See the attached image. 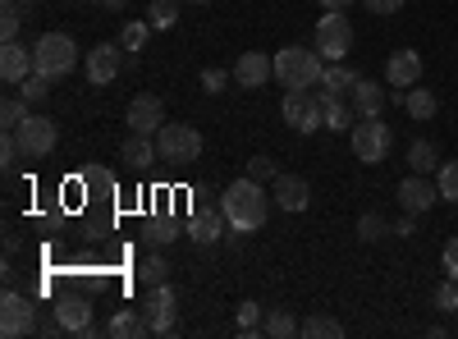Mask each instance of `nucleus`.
Instances as JSON below:
<instances>
[{
  "label": "nucleus",
  "instance_id": "4be33fe9",
  "mask_svg": "<svg viewBox=\"0 0 458 339\" xmlns=\"http://www.w3.org/2000/svg\"><path fill=\"white\" fill-rule=\"evenodd\" d=\"M120 161H124L129 170H147V165H157V161H161V157H157V138L133 133V138L120 147Z\"/></svg>",
  "mask_w": 458,
  "mask_h": 339
},
{
  "label": "nucleus",
  "instance_id": "412c9836",
  "mask_svg": "<svg viewBox=\"0 0 458 339\" xmlns=\"http://www.w3.org/2000/svg\"><path fill=\"white\" fill-rule=\"evenodd\" d=\"M358 124V110L344 101V97H321V129L330 133H353Z\"/></svg>",
  "mask_w": 458,
  "mask_h": 339
},
{
  "label": "nucleus",
  "instance_id": "ea45409f",
  "mask_svg": "<svg viewBox=\"0 0 458 339\" xmlns=\"http://www.w3.org/2000/svg\"><path fill=\"white\" fill-rule=\"evenodd\" d=\"M248 174H252L257 183L276 179V161H271V157H252V161H248Z\"/></svg>",
  "mask_w": 458,
  "mask_h": 339
},
{
  "label": "nucleus",
  "instance_id": "a211bd4d",
  "mask_svg": "<svg viewBox=\"0 0 458 339\" xmlns=\"http://www.w3.org/2000/svg\"><path fill=\"white\" fill-rule=\"evenodd\" d=\"M386 101H390V92L380 88V83H371V79H358V83L349 88V106L358 110V120L380 115V110H386Z\"/></svg>",
  "mask_w": 458,
  "mask_h": 339
},
{
  "label": "nucleus",
  "instance_id": "393cba45",
  "mask_svg": "<svg viewBox=\"0 0 458 339\" xmlns=\"http://www.w3.org/2000/svg\"><path fill=\"white\" fill-rule=\"evenodd\" d=\"M408 165H412V174H431V170H440V152H436V142L417 138V142L408 147Z\"/></svg>",
  "mask_w": 458,
  "mask_h": 339
},
{
  "label": "nucleus",
  "instance_id": "39448f33",
  "mask_svg": "<svg viewBox=\"0 0 458 339\" xmlns=\"http://www.w3.org/2000/svg\"><path fill=\"white\" fill-rule=\"evenodd\" d=\"M317 51L330 64H339L344 55L353 51V23H349V14H344V10L321 14V23H317Z\"/></svg>",
  "mask_w": 458,
  "mask_h": 339
},
{
  "label": "nucleus",
  "instance_id": "bb28decb",
  "mask_svg": "<svg viewBox=\"0 0 458 339\" xmlns=\"http://www.w3.org/2000/svg\"><path fill=\"white\" fill-rule=\"evenodd\" d=\"M165 275H170V261H165L161 252H151V257H142V261H138V284H142V289L165 284Z\"/></svg>",
  "mask_w": 458,
  "mask_h": 339
},
{
  "label": "nucleus",
  "instance_id": "a18cd8bd",
  "mask_svg": "<svg viewBox=\"0 0 458 339\" xmlns=\"http://www.w3.org/2000/svg\"><path fill=\"white\" fill-rule=\"evenodd\" d=\"M321 5H326V10H349L353 0H321Z\"/></svg>",
  "mask_w": 458,
  "mask_h": 339
},
{
  "label": "nucleus",
  "instance_id": "37998d69",
  "mask_svg": "<svg viewBox=\"0 0 458 339\" xmlns=\"http://www.w3.org/2000/svg\"><path fill=\"white\" fill-rule=\"evenodd\" d=\"M362 5L371 10V14H394V10H403L408 0H362Z\"/></svg>",
  "mask_w": 458,
  "mask_h": 339
},
{
  "label": "nucleus",
  "instance_id": "49530a36",
  "mask_svg": "<svg viewBox=\"0 0 458 339\" xmlns=\"http://www.w3.org/2000/svg\"><path fill=\"white\" fill-rule=\"evenodd\" d=\"M101 5H106V10H124V5H129V0H101Z\"/></svg>",
  "mask_w": 458,
  "mask_h": 339
},
{
  "label": "nucleus",
  "instance_id": "c85d7f7f",
  "mask_svg": "<svg viewBox=\"0 0 458 339\" xmlns=\"http://www.w3.org/2000/svg\"><path fill=\"white\" fill-rule=\"evenodd\" d=\"M183 230H179V220H147V230H142V239L151 243V248H165V243H174Z\"/></svg>",
  "mask_w": 458,
  "mask_h": 339
},
{
  "label": "nucleus",
  "instance_id": "f257e3e1",
  "mask_svg": "<svg viewBox=\"0 0 458 339\" xmlns=\"http://www.w3.org/2000/svg\"><path fill=\"white\" fill-rule=\"evenodd\" d=\"M271 193L248 174V179H234L225 188V198H220V207H225V220L234 225V234H252V230H261L266 225V216H271Z\"/></svg>",
  "mask_w": 458,
  "mask_h": 339
},
{
  "label": "nucleus",
  "instance_id": "b1692460",
  "mask_svg": "<svg viewBox=\"0 0 458 339\" xmlns=\"http://www.w3.org/2000/svg\"><path fill=\"white\" fill-rule=\"evenodd\" d=\"M353 83H358V73L339 60V64H330V69L321 73V97H349Z\"/></svg>",
  "mask_w": 458,
  "mask_h": 339
},
{
  "label": "nucleus",
  "instance_id": "0eeeda50",
  "mask_svg": "<svg viewBox=\"0 0 458 339\" xmlns=\"http://www.w3.org/2000/svg\"><path fill=\"white\" fill-rule=\"evenodd\" d=\"M37 326V308H32V298H23L14 284L5 289V298H0V335L5 339H23V335H32Z\"/></svg>",
  "mask_w": 458,
  "mask_h": 339
},
{
  "label": "nucleus",
  "instance_id": "f03ea898",
  "mask_svg": "<svg viewBox=\"0 0 458 339\" xmlns=\"http://www.w3.org/2000/svg\"><path fill=\"white\" fill-rule=\"evenodd\" d=\"M321 73H326L321 51H308V47H284V51L276 55V79H280L289 92H308V88H317V83H321Z\"/></svg>",
  "mask_w": 458,
  "mask_h": 339
},
{
  "label": "nucleus",
  "instance_id": "f8f14e48",
  "mask_svg": "<svg viewBox=\"0 0 458 339\" xmlns=\"http://www.w3.org/2000/svg\"><path fill=\"white\" fill-rule=\"evenodd\" d=\"M183 234L193 239L198 248L220 243V234H225V207H198V211H193V220L183 225Z\"/></svg>",
  "mask_w": 458,
  "mask_h": 339
},
{
  "label": "nucleus",
  "instance_id": "20e7f679",
  "mask_svg": "<svg viewBox=\"0 0 458 339\" xmlns=\"http://www.w3.org/2000/svg\"><path fill=\"white\" fill-rule=\"evenodd\" d=\"M157 157H161V165H193L202 157V133L193 124H161Z\"/></svg>",
  "mask_w": 458,
  "mask_h": 339
},
{
  "label": "nucleus",
  "instance_id": "1a4fd4ad",
  "mask_svg": "<svg viewBox=\"0 0 458 339\" xmlns=\"http://www.w3.org/2000/svg\"><path fill=\"white\" fill-rule=\"evenodd\" d=\"M280 115L293 133H317L321 129V97H312V88L308 92H284Z\"/></svg>",
  "mask_w": 458,
  "mask_h": 339
},
{
  "label": "nucleus",
  "instance_id": "5701e85b",
  "mask_svg": "<svg viewBox=\"0 0 458 339\" xmlns=\"http://www.w3.org/2000/svg\"><path fill=\"white\" fill-rule=\"evenodd\" d=\"M106 335L110 339H142V335H151V326H147L142 312H114L106 321Z\"/></svg>",
  "mask_w": 458,
  "mask_h": 339
},
{
  "label": "nucleus",
  "instance_id": "2f4dec72",
  "mask_svg": "<svg viewBox=\"0 0 458 339\" xmlns=\"http://www.w3.org/2000/svg\"><path fill=\"white\" fill-rule=\"evenodd\" d=\"M23 5L19 0H5V10H0V42H19V28H23Z\"/></svg>",
  "mask_w": 458,
  "mask_h": 339
},
{
  "label": "nucleus",
  "instance_id": "423d86ee",
  "mask_svg": "<svg viewBox=\"0 0 458 339\" xmlns=\"http://www.w3.org/2000/svg\"><path fill=\"white\" fill-rule=\"evenodd\" d=\"M390 124H380V115H371V120H358L353 124V157L362 161V165H380L390 157Z\"/></svg>",
  "mask_w": 458,
  "mask_h": 339
},
{
  "label": "nucleus",
  "instance_id": "dca6fc26",
  "mask_svg": "<svg viewBox=\"0 0 458 339\" xmlns=\"http://www.w3.org/2000/svg\"><path fill=\"white\" fill-rule=\"evenodd\" d=\"M120 64H124V47H110V42L92 47L88 51V83L92 88H106L114 73H120Z\"/></svg>",
  "mask_w": 458,
  "mask_h": 339
},
{
  "label": "nucleus",
  "instance_id": "e433bc0d",
  "mask_svg": "<svg viewBox=\"0 0 458 339\" xmlns=\"http://www.w3.org/2000/svg\"><path fill=\"white\" fill-rule=\"evenodd\" d=\"M51 83H55V79H47V73H37V69H32L28 79L19 83V92H23L28 101H47V97H51Z\"/></svg>",
  "mask_w": 458,
  "mask_h": 339
},
{
  "label": "nucleus",
  "instance_id": "58836bf2",
  "mask_svg": "<svg viewBox=\"0 0 458 339\" xmlns=\"http://www.w3.org/2000/svg\"><path fill=\"white\" fill-rule=\"evenodd\" d=\"M261 330V308L257 303H243L239 308V335H257Z\"/></svg>",
  "mask_w": 458,
  "mask_h": 339
},
{
  "label": "nucleus",
  "instance_id": "f704fd0d",
  "mask_svg": "<svg viewBox=\"0 0 458 339\" xmlns=\"http://www.w3.org/2000/svg\"><path fill=\"white\" fill-rule=\"evenodd\" d=\"M436 188H440V202H458V161H445L436 170Z\"/></svg>",
  "mask_w": 458,
  "mask_h": 339
},
{
  "label": "nucleus",
  "instance_id": "ddd939ff",
  "mask_svg": "<svg viewBox=\"0 0 458 339\" xmlns=\"http://www.w3.org/2000/svg\"><path fill=\"white\" fill-rule=\"evenodd\" d=\"M276 79V60L271 55H261V51H243L234 60V83L239 88H266Z\"/></svg>",
  "mask_w": 458,
  "mask_h": 339
},
{
  "label": "nucleus",
  "instance_id": "7c9ffc66",
  "mask_svg": "<svg viewBox=\"0 0 458 339\" xmlns=\"http://www.w3.org/2000/svg\"><path fill=\"white\" fill-rule=\"evenodd\" d=\"M431 303H436V312H445V317H454L458 312V280L449 275V280H440L436 289H431Z\"/></svg>",
  "mask_w": 458,
  "mask_h": 339
},
{
  "label": "nucleus",
  "instance_id": "473e14b6",
  "mask_svg": "<svg viewBox=\"0 0 458 339\" xmlns=\"http://www.w3.org/2000/svg\"><path fill=\"white\" fill-rule=\"evenodd\" d=\"M386 234H390L386 216H376V211H362V216H358V239H362V243H376V239H386Z\"/></svg>",
  "mask_w": 458,
  "mask_h": 339
},
{
  "label": "nucleus",
  "instance_id": "72a5a7b5",
  "mask_svg": "<svg viewBox=\"0 0 458 339\" xmlns=\"http://www.w3.org/2000/svg\"><path fill=\"white\" fill-rule=\"evenodd\" d=\"M147 37H151V23H124V28H120V47L138 60V51L147 47Z\"/></svg>",
  "mask_w": 458,
  "mask_h": 339
},
{
  "label": "nucleus",
  "instance_id": "79ce46f5",
  "mask_svg": "<svg viewBox=\"0 0 458 339\" xmlns=\"http://www.w3.org/2000/svg\"><path fill=\"white\" fill-rule=\"evenodd\" d=\"M440 261H445V275H454V280H458V239H449V243H445Z\"/></svg>",
  "mask_w": 458,
  "mask_h": 339
},
{
  "label": "nucleus",
  "instance_id": "7ed1b4c3",
  "mask_svg": "<svg viewBox=\"0 0 458 339\" xmlns=\"http://www.w3.org/2000/svg\"><path fill=\"white\" fill-rule=\"evenodd\" d=\"M32 60H37V73L47 79H64V73L79 64V47H73L69 32H47L32 42Z\"/></svg>",
  "mask_w": 458,
  "mask_h": 339
},
{
  "label": "nucleus",
  "instance_id": "2eb2a0df",
  "mask_svg": "<svg viewBox=\"0 0 458 339\" xmlns=\"http://www.w3.org/2000/svg\"><path fill=\"white\" fill-rule=\"evenodd\" d=\"M431 202H440V188H436L427 174H408V179L399 183V207H403V211L422 216V211H431Z\"/></svg>",
  "mask_w": 458,
  "mask_h": 339
},
{
  "label": "nucleus",
  "instance_id": "c03bdc74",
  "mask_svg": "<svg viewBox=\"0 0 458 339\" xmlns=\"http://www.w3.org/2000/svg\"><path fill=\"white\" fill-rule=\"evenodd\" d=\"M394 234H399V239H408V234H417V216H412V211H403V220L394 225Z\"/></svg>",
  "mask_w": 458,
  "mask_h": 339
},
{
  "label": "nucleus",
  "instance_id": "c9c22d12",
  "mask_svg": "<svg viewBox=\"0 0 458 339\" xmlns=\"http://www.w3.org/2000/svg\"><path fill=\"white\" fill-rule=\"evenodd\" d=\"M28 120V97H5L0 101V124L5 129H19Z\"/></svg>",
  "mask_w": 458,
  "mask_h": 339
},
{
  "label": "nucleus",
  "instance_id": "de8ad7c7",
  "mask_svg": "<svg viewBox=\"0 0 458 339\" xmlns=\"http://www.w3.org/2000/svg\"><path fill=\"white\" fill-rule=\"evenodd\" d=\"M19 5H32V0H19Z\"/></svg>",
  "mask_w": 458,
  "mask_h": 339
},
{
  "label": "nucleus",
  "instance_id": "9d476101",
  "mask_svg": "<svg viewBox=\"0 0 458 339\" xmlns=\"http://www.w3.org/2000/svg\"><path fill=\"white\" fill-rule=\"evenodd\" d=\"M14 133H19V147H23L28 161L51 157V152H55V138H60V133H55V120H47V115H28Z\"/></svg>",
  "mask_w": 458,
  "mask_h": 339
},
{
  "label": "nucleus",
  "instance_id": "cd10ccee",
  "mask_svg": "<svg viewBox=\"0 0 458 339\" xmlns=\"http://www.w3.org/2000/svg\"><path fill=\"white\" fill-rule=\"evenodd\" d=\"M261 335H271V339H289V335H298V321H293L284 308H276V312H266V317H261Z\"/></svg>",
  "mask_w": 458,
  "mask_h": 339
},
{
  "label": "nucleus",
  "instance_id": "9b49d317",
  "mask_svg": "<svg viewBox=\"0 0 458 339\" xmlns=\"http://www.w3.org/2000/svg\"><path fill=\"white\" fill-rule=\"evenodd\" d=\"M161 124H165V101H161V97L142 92V97H133V101H129V129H133V133L157 138V133H161Z\"/></svg>",
  "mask_w": 458,
  "mask_h": 339
},
{
  "label": "nucleus",
  "instance_id": "6ab92c4d",
  "mask_svg": "<svg viewBox=\"0 0 458 339\" xmlns=\"http://www.w3.org/2000/svg\"><path fill=\"white\" fill-rule=\"evenodd\" d=\"M32 69H37V60H32V51L23 42H5V47H0V79H5V83H23Z\"/></svg>",
  "mask_w": 458,
  "mask_h": 339
},
{
  "label": "nucleus",
  "instance_id": "aec40b11",
  "mask_svg": "<svg viewBox=\"0 0 458 339\" xmlns=\"http://www.w3.org/2000/svg\"><path fill=\"white\" fill-rule=\"evenodd\" d=\"M386 79H390V88H417V79H422V55L417 51H394L390 64H386Z\"/></svg>",
  "mask_w": 458,
  "mask_h": 339
},
{
  "label": "nucleus",
  "instance_id": "f3484780",
  "mask_svg": "<svg viewBox=\"0 0 458 339\" xmlns=\"http://www.w3.org/2000/svg\"><path fill=\"white\" fill-rule=\"evenodd\" d=\"M271 198H276V207H284V211H308L312 188H308V179H298V174H276Z\"/></svg>",
  "mask_w": 458,
  "mask_h": 339
},
{
  "label": "nucleus",
  "instance_id": "c756f323",
  "mask_svg": "<svg viewBox=\"0 0 458 339\" xmlns=\"http://www.w3.org/2000/svg\"><path fill=\"white\" fill-rule=\"evenodd\" d=\"M298 335H312V339H339V335H344V326H339L335 317H321V312H317V317H308V321L298 326Z\"/></svg>",
  "mask_w": 458,
  "mask_h": 339
},
{
  "label": "nucleus",
  "instance_id": "6e6552de",
  "mask_svg": "<svg viewBox=\"0 0 458 339\" xmlns=\"http://www.w3.org/2000/svg\"><path fill=\"white\" fill-rule=\"evenodd\" d=\"M174 289L170 284H151L142 298H138V312L147 317V326H151V335H170L174 330Z\"/></svg>",
  "mask_w": 458,
  "mask_h": 339
},
{
  "label": "nucleus",
  "instance_id": "4c0bfd02",
  "mask_svg": "<svg viewBox=\"0 0 458 339\" xmlns=\"http://www.w3.org/2000/svg\"><path fill=\"white\" fill-rule=\"evenodd\" d=\"M147 14H151V19H147L151 28H170V23L179 19V0H151Z\"/></svg>",
  "mask_w": 458,
  "mask_h": 339
},
{
  "label": "nucleus",
  "instance_id": "4468645a",
  "mask_svg": "<svg viewBox=\"0 0 458 339\" xmlns=\"http://www.w3.org/2000/svg\"><path fill=\"white\" fill-rule=\"evenodd\" d=\"M55 321L69 335H92V303H88L83 293H64L60 303H55Z\"/></svg>",
  "mask_w": 458,
  "mask_h": 339
},
{
  "label": "nucleus",
  "instance_id": "a878e982",
  "mask_svg": "<svg viewBox=\"0 0 458 339\" xmlns=\"http://www.w3.org/2000/svg\"><path fill=\"white\" fill-rule=\"evenodd\" d=\"M403 106H408V115H412L417 124H427V120L436 115V97H431V88H408Z\"/></svg>",
  "mask_w": 458,
  "mask_h": 339
},
{
  "label": "nucleus",
  "instance_id": "a19ab883",
  "mask_svg": "<svg viewBox=\"0 0 458 339\" xmlns=\"http://www.w3.org/2000/svg\"><path fill=\"white\" fill-rule=\"evenodd\" d=\"M229 79H234V73H225V69H202V88L207 92H225Z\"/></svg>",
  "mask_w": 458,
  "mask_h": 339
}]
</instances>
